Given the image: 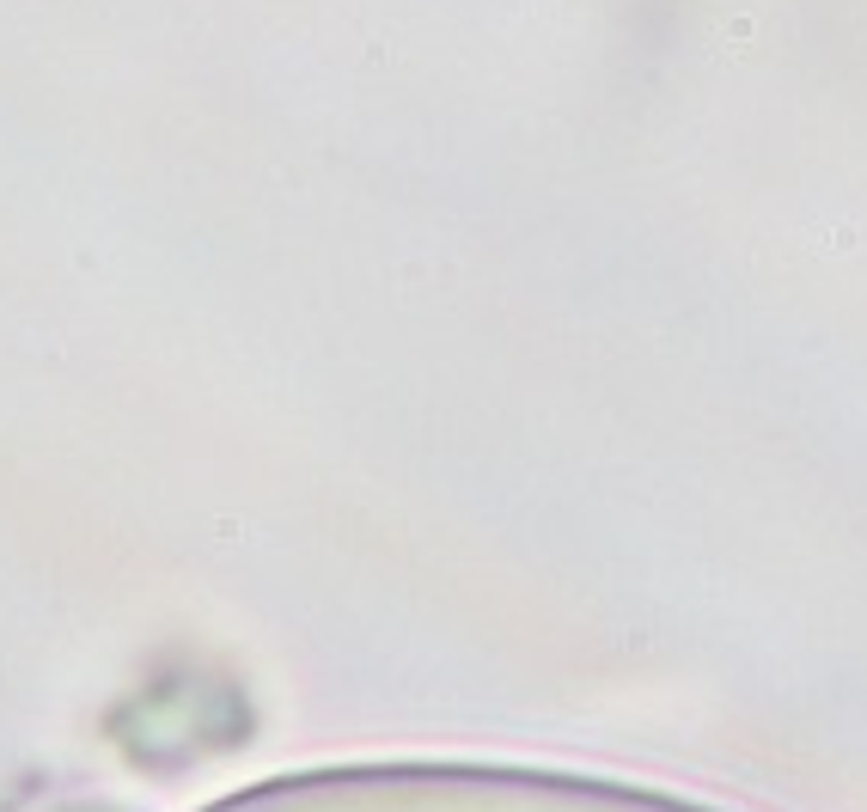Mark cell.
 <instances>
[{"label":"cell","mask_w":867,"mask_h":812,"mask_svg":"<svg viewBox=\"0 0 867 812\" xmlns=\"http://www.w3.org/2000/svg\"><path fill=\"white\" fill-rule=\"evenodd\" d=\"M202 812H715L654 788L501 764H336L269 776Z\"/></svg>","instance_id":"obj_1"}]
</instances>
